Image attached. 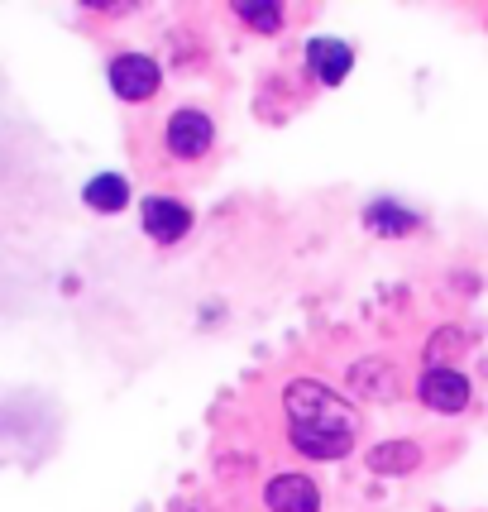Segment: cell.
Here are the masks:
<instances>
[{"label":"cell","instance_id":"ba28073f","mask_svg":"<svg viewBox=\"0 0 488 512\" xmlns=\"http://www.w3.org/2000/svg\"><path fill=\"white\" fill-rule=\"evenodd\" d=\"M350 383H355L359 398H374V402L398 398V369L388 359H359L350 369Z\"/></svg>","mask_w":488,"mask_h":512},{"label":"cell","instance_id":"8fae6325","mask_svg":"<svg viewBox=\"0 0 488 512\" xmlns=\"http://www.w3.org/2000/svg\"><path fill=\"white\" fill-rule=\"evenodd\" d=\"M130 201V182L120 173H101V178L87 182V206L91 211H120Z\"/></svg>","mask_w":488,"mask_h":512},{"label":"cell","instance_id":"5b68a950","mask_svg":"<svg viewBox=\"0 0 488 512\" xmlns=\"http://www.w3.org/2000/svg\"><path fill=\"white\" fill-rule=\"evenodd\" d=\"M307 67H311L316 82L340 87V82L350 77V67H355V48L340 44V39H311L307 44Z\"/></svg>","mask_w":488,"mask_h":512},{"label":"cell","instance_id":"9c48e42d","mask_svg":"<svg viewBox=\"0 0 488 512\" xmlns=\"http://www.w3.org/2000/svg\"><path fill=\"white\" fill-rule=\"evenodd\" d=\"M417 465H422V450L412 441H383V446L369 450V469L374 474H412Z\"/></svg>","mask_w":488,"mask_h":512},{"label":"cell","instance_id":"8992f818","mask_svg":"<svg viewBox=\"0 0 488 512\" xmlns=\"http://www.w3.org/2000/svg\"><path fill=\"white\" fill-rule=\"evenodd\" d=\"M168 154L178 158H201L206 149H211V120L201 111H178L173 120H168Z\"/></svg>","mask_w":488,"mask_h":512},{"label":"cell","instance_id":"277c9868","mask_svg":"<svg viewBox=\"0 0 488 512\" xmlns=\"http://www.w3.org/2000/svg\"><path fill=\"white\" fill-rule=\"evenodd\" d=\"M264 498L273 512H321V489L311 484L307 474H278V479H268Z\"/></svg>","mask_w":488,"mask_h":512},{"label":"cell","instance_id":"6da1fadb","mask_svg":"<svg viewBox=\"0 0 488 512\" xmlns=\"http://www.w3.org/2000/svg\"><path fill=\"white\" fill-rule=\"evenodd\" d=\"M283 407H288V422H292L288 426L292 446L302 450V455H311V460H340L345 450L355 446L359 412L340 393H331L326 383H316V379L288 383Z\"/></svg>","mask_w":488,"mask_h":512},{"label":"cell","instance_id":"4fadbf2b","mask_svg":"<svg viewBox=\"0 0 488 512\" xmlns=\"http://www.w3.org/2000/svg\"><path fill=\"white\" fill-rule=\"evenodd\" d=\"M235 10H240V20H249L254 29H264V34L283 29V10H278V5H268V0H259V5H254V0H240Z\"/></svg>","mask_w":488,"mask_h":512},{"label":"cell","instance_id":"7a4b0ae2","mask_svg":"<svg viewBox=\"0 0 488 512\" xmlns=\"http://www.w3.org/2000/svg\"><path fill=\"white\" fill-rule=\"evenodd\" d=\"M163 82V72H158L154 58H144V53H120L111 63V87L120 101H149Z\"/></svg>","mask_w":488,"mask_h":512},{"label":"cell","instance_id":"7c38bea8","mask_svg":"<svg viewBox=\"0 0 488 512\" xmlns=\"http://www.w3.org/2000/svg\"><path fill=\"white\" fill-rule=\"evenodd\" d=\"M465 350V331L460 326H445V331L431 335V345H426V369H450V359Z\"/></svg>","mask_w":488,"mask_h":512},{"label":"cell","instance_id":"30bf717a","mask_svg":"<svg viewBox=\"0 0 488 512\" xmlns=\"http://www.w3.org/2000/svg\"><path fill=\"white\" fill-rule=\"evenodd\" d=\"M364 221H369V230H378V235H412V230H417V216L402 211L398 201H374V206L364 211Z\"/></svg>","mask_w":488,"mask_h":512},{"label":"cell","instance_id":"52a82bcc","mask_svg":"<svg viewBox=\"0 0 488 512\" xmlns=\"http://www.w3.org/2000/svg\"><path fill=\"white\" fill-rule=\"evenodd\" d=\"M187 225H192V211L182 206V201H168V197H149L144 201V230L154 235L158 245H173L187 235Z\"/></svg>","mask_w":488,"mask_h":512},{"label":"cell","instance_id":"3957f363","mask_svg":"<svg viewBox=\"0 0 488 512\" xmlns=\"http://www.w3.org/2000/svg\"><path fill=\"white\" fill-rule=\"evenodd\" d=\"M417 393L431 412H465L469 402V379L460 369H426L422 383H417Z\"/></svg>","mask_w":488,"mask_h":512}]
</instances>
